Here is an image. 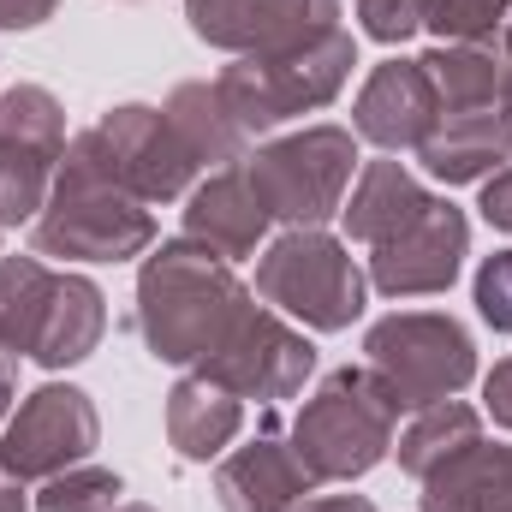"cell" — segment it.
Masks as SVG:
<instances>
[{"label":"cell","instance_id":"8","mask_svg":"<svg viewBox=\"0 0 512 512\" xmlns=\"http://www.w3.org/2000/svg\"><path fill=\"white\" fill-rule=\"evenodd\" d=\"M364 352H370V370L399 393L405 411L459 399L465 387L477 382V346H471V334H465L453 316H441V310H399V316H382V322L364 334Z\"/></svg>","mask_w":512,"mask_h":512},{"label":"cell","instance_id":"33","mask_svg":"<svg viewBox=\"0 0 512 512\" xmlns=\"http://www.w3.org/2000/svg\"><path fill=\"white\" fill-rule=\"evenodd\" d=\"M6 417H12V352L0 346V429H6Z\"/></svg>","mask_w":512,"mask_h":512},{"label":"cell","instance_id":"4","mask_svg":"<svg viewBox=\"0 0 512 512\" xmlns=\"http://www.w3.org/2000/svg\"><path fill=\"white\" fill-rule=\"evenodd\" d=\"M399 393L364 364V370H334L328 382L304 399V411L292 417V453L316 483H352L370 477L393 453V429H399Z\"/></svg>","mask_w":512,"mask_h":512},{"label":"cell","instance_id":"28","mask_svg":"<svg viewBox=\"0 0 512 512\" xmlns=\"http://www.w3.org/2000/svg\"><path fill=\"white\" fill-rule=\"evenodd\" d=\"M423 6L429 0H358V18H364V36L376 42H405L423 30Z\"/></svg>","mask_w":512,"mask_h":512},{"label":"cell","instance_id":"11","mask_svg":"<svg viewBox=\"0 0 512 512\" xmlns=\"http://www.w3.org/2000/svg\"><path fill=\"white\" fill-rule=\"evenodd\" d=\"M84 143L96 149V161L126 185L137 203H173L197 179V155L179 143V131L167 126L161 108H143V102H126V108L102 114L84 131Z\"/></svg>","mask_w":512,"mask_h":512},{"label":"cell","instance_id":"1","mask_svg":"<svg viewBox=\"0 0 512 512\" xmlns=\"http://www.w3.org/2000/svg\"><path fill=\"white\" fill-rule=\"evenodd\" d=\"M245 316L251 286L197 239H173L137 268V334L161 364H203Z\"/></svg>","mask_w":512,"mask_h":512},{"label":"cell","instance_id":"7","mask_svg":"<svg viewBox=\"0 0 512 512\" xmlns=\"http://www.w3.org/2000/svg\"><path fill=\"white\" fill-rule=\"evenodd\" d=\"M245 173H251L268 221L322 227L346 203V185L358 173V137L346 126H304L292 137L262 143L245 161Z\"/></svg>","mask_w":512,"mask_h":512},{"label":"cell","instance_id":"2","mask_svg":"<svg viewBox=\"0 0 512 512\" xmlns=\"http://www.w3.org/2000/svg\"><path fill=\"white\" fill-rule=\"evenodd\" d=\"M30 245L36 256H66V262H126L155 245V215L96 161V149L78 131L60 155L42 215L30 221Z\"/></svg>","mask_w":512,"mask_h":512},{"label":"cell","instance_id":"17","mask_svg":"<svg viewBox=\"0 0 512 512\" xmlns=\"http://www.w3.org/2000/svg\"><path fill=\"white\" fill-rule=\"evenodd\" d=\"M316 477L298 465L292 441H280L274 429H262L251 447H233L215 465V501L221 512H292L310 501Z\"/></svg>","mask_w":512,"mask_h":512},{"label":"cell","instance_id":"35","mask_svg":"<svg viewBox=\"0 0 512 512\" xmlns=\"http://www.w3.org/2000/svg\"><path fill=\"white\" fill-rule=\"evenodd\" d=\"M501 42H507V54H512V18H507V30H501Z\"/></svg>","mask_w":512,"mask_h":512},{"label":"cell","instance_id":"29","mask_svg":"<svg viewBox=\"0 0 512 512\" xmlns=\"http://www.w3.org/2000/svg\"><path fill=\"white\" fill-rule=\"evenodd\" d=\"M483 405H489V417L512 429V358H501L495 370H489V382H483Z\"/></svg>","mask_w":512,"mask_h":512},{"label":"cell","instance_id":"5","mask_svg":"<svg viewBox=\"0 0 512 512\" xmlns=\"http://www.w3.org/2000/svg\"><path fill=\"white\" fill-rule=\"evenodd\" d=\"M352 66H358V42H352L346 30H328V36H316V42H304V48H292V54L233 60V66L215 78V90H221L227 114L245 126V137H262V131L286 126V120H298V114L328 108V102L346 90Z\"/></svg>","mask_w":512,"mask_h":512},{"label":"cell","instance_id":"16","mask_svg":"<svg viewBox=\"0 0 512 512\" xmlns=\"http://www.w3.org/2000/svg\"><path fill=\"white\" fill-rule=\"evenodd\" d=\"M423 173L441 185H483L489 173H501L512 161V114L507 102H483V108H447L435 131L417 149Z\"/></svg>","mask_w":512,"mask_h":512},{"label":"cell","instance_id":"15","mask_svg":"<svg viewBox=\"0 0 512 512\" xmlns=\"http://www.w3.org/2000/svg\"><path fill=\"white\" fill-rule=\"evenodd\" d=\"M441 120V102H435V84L423 72V60H382L364 90H358V108H352V126L364 143H376L387 155L399 149H423V137Z\"/></svg>","mask_w":512,"mask_h":512},{"label":"cell","instance_id":"22","mask_svg":"<svg viewBox=\"0 0 512 512\" xmlns=\"http://www.w3.org/2000/svg\"><path fill=\"white\" fill-rule=\"evenodd\" d=\"M161 114H167V126L179 131V143L197 155V167H209V161L227 167V161H245V149H251L245 126L227 114L215 84H179Z\"/></svg>","mask_w":512,"mask_h":512},{"label":"cell","instance_id":"21","mask_svg":"<svg viewBox=\"0 0 512 512\" xmlns=\"http://www.w3.org/2000/svg\"><path fill=\"white\" fill-rule=\"evenodd\" d=\"M429 203V191L399 167V161H370L364 173H358V185H352V197L340 203V221H346V233L358 239V245H382L393 239L417 209Z\"/></svg>","mask_w":512,"mask_h":512},{"label":"cell","instance_id":"12","mask_svg":"<svg viewBox=\"0 0 512 512\" xmlns=\"http://www.w3.org/2000/svg\"><path fill=\"white\" fill-rule=\"evenodd\" d=\"M185 24L221 54L262 60L340 30V0H185Z\"/></svg>","mask_w":512,"mask_h":512},{"label":"cell","instance_id":"14","mask_svg":"<svg viewBox=\"0 0 512 512\" xmlns=\"http://www.w3.org/2000/svg\"><path fill=\"white\" fill-rule=\"evenodd\" d=\"M471 251V221L465 209H453L447 197H429L393 239L376 245L370 256V286L387 298H429V292H447L465 268Z\"/></svg>","mask_w":512,"mask_h":512},{"label":"cell","instance_id":"26","mask_svg":"<svg viewBox=\"0 0 512 512\" xmlns=\"http://www.w3.org/2000/svg\"><path fill=\"white\" fill-rule=\"evenodd\" d=\"M120 495H126V483H120L114 471H102V465L84 459V465L48 477L42 495H36V507L42 512H114L120 507Z\"/></svg>","mask_w":512,"mask_h":512},{"label":"cell","instance_id":"10","mask_svg":"<svg viewBox=\"0 0 512 512\" xmlns=\"http://www.w3.org/2000/svg\"><path fill=\"white\" fill-rule=\"evenodd\" d=\"M102 441L96 399L84 387L48 382L36 387L0 429V471L18 483H48L72 465H84Z\"/></svg>","mask_w":512,"mask_h":512},{"label":"cell","instance_id":"19","mask_svg":"<svg viewBox=\"0 0 512 512\" xmlns=\"http://www.w3.org/2000/svg\"><path fill=\"white\" fill-rule=\"evenodd\" d=\"M239 429H245V399L239 393H227L221 382H209L197 370L173 382V393H167V441L179 447V459L209 465L239 441Z\"/></svg>","mask_w":512,"mask_h":512},{"label":"cell","instance_id":"34","mask_svg":"<svg viewBox=\"0 0 512 512\" xmlns=\"http://www.w3.org/2000/svg\"><path fill=\"white\" fill-rule=\"evenodd\" d=\"M114 512H155V507H143V501H131V507H114Z\"/></svg>","mask_w":512,"mask_h":512},{"label":"cell","instance_id":"3","mask_svg":"<svg viewBox=\"0 0 512 512\" xmlns=\"http://www.w3.org/2000/svg\"><path fill=\"white\" fill-rule=\"evenodd\" d=\"M108 334V298L84 274H54L42 256H0V346L42 370L84 364Z\"/></svg>","mask_w":512,"mask_h":512},{"label":"cell","instance_id":"24","mask_svg":"<svg viewBox=\"0 0 512 512\" xmlns=\"http://www.w3.org/2000/svg\"><path fill=\"white\" fill-rule=\"evenodd\" d=\"M423 72H429V84H435L441 114H447V108H483V102H495L501 84H507V66H501L489 48H435V54H423Z\"/></svg>","mask_w":512,"mask_h":512},{"label":"cell","instance_id":"31","mask_svg":"<svg viewBox=\"0 0 512 512\" xmlns=\"http://www.w3.org/2000/svg\"><path fill=\"white\" fill-rule=\"evenodd\" d=\"M292 512H376V501H364V495H316V501H304Z\"/></svg>","mask_w":512,"mask_h":512},{"label":"cell","instance_id":"25","mask_svg":"<svg viewBox=\"0 0 512 512\" xmlns=\"http://www.w3.org/2000/svg\"><path fill=\"white\" fill-rule=\"evenodd\" d=\"M512 0H429L423 6V30L441 48H483L507 30Z\"/></svg>","mask_w":512,"mask_h":512},{"label":"cell","instance_id":"13","mask_svg":"<svg viewBox=\"0 0 512 512\" xmlns=\"http://www.w3.org/2000/svg\"><path fill=\"white\" fill-rule=\"evenodd\" d=\"M310 370H316V346L298 328H286L274 310H256V304H251V316L197 364V376L221 382L239 399H262V405L292 399L298 387L310 382Z\"/></svg>","mask_w":512,"mask_h":512},{"label":"cell","instance_id":"9","mask_svg":"<svg viewBox=\"0 0 512 512\" xmlns=\"http://www.w3.org/2000/svg\"><path fill=\"white\" fill-rule=\"evenodd\" d=\"M66 155V114L42 84H12L0 96V227L42 215Z\"/></svg>","mask_w":512,"mask_h":512},{"label":"cell","instance_id":"18","mask_svg":"<svg viewBox=\"0 0 512 512\" xmlns=\"http://www.w3.org/2000/svg\"><path fill=\"white\" fill-rule=\"evenodd\" d=\"M262 233H268V209H262V197H256L245 167H221V173H209L185 197V239L209 245V251L227 256V262L256 256Z\"/></svg>","mask_w":512,"mask_h":512},{"label":"cell","instance_id":"27","mask_svg":"<svg viewBox=\"0 0 512 512\" xmlns=\"http://www.w3.org/2000/svg\"><path fill=\"white\" fill-rule=\"evenodd\" d=\"M477 316L495 334H512V251L483 256V268H477Z\"/></svg>","mask_w":512,"mask_h":512},{"label":"cell","instance_id":"23","mask_svg":"<svg viewBox=\"0 0 512 512\" xmlns=\"http://www.w3.org/2000/svg\"><path fill=\"white\" fill-rule=\"evenodd\" d=\"M477 441H483V411L465 399H441V405H423L411 417V429L393 441V453H399V471L423 483L429 471H441L447 459H459Z\"/></svg>","mask_w":512,"mask_h":512},{"label":"cell","instance_id":"20","mask_svg":"<svg viewBox=\"0 0 512 512\" xmlns=\"http://www.w3.org/2000/svg\"><path fill=\"white\" fill-rule=\"evenodd\" d=\"M423 512H512V447H465L423 477Z\"/></svg>","mask_w":512,"mask_h":512},{"label":"cell","instance_id":"36","mask_svg":"<svg viewBox=\"0 0 512 512\" xmlns=\"http://www.w3.org/2000/svg\"><path fill=\"white\" fill-rule=\"evenodd\" d=\"M507 173H512V161H507Z\"/></svg>","mask_w":512,"mask_h":512},{"label":"cell","instance_id":"6","mask_svg":"<svg viewBox=\"0 0 512 512\" xmlns=\"http://www.w3.org/2000/svg\"><path fill=\"white\" fill-rule=\"evenodd\" d=\"M256 292L298 316L316 334H340L364 316V268L334 233L322 227H286L268 251L256 256Z\"/></svg>","mask_w":512,"mask_h":512},{"label":"cell","instance_id":"30","mask_svg":"<svg viewBox=\"0 0 512 512\" xmlns=\"http://www.w3.org/2000/svg\"><path fill=\"white\" fill-rule=\"evenodd\" d=\"M60 0H0V30H36L42 18H54Z\"/></svg>","mask_w":512,"mask_h":512},{"label":"cell","instance_id":"32","mask_svg":"<svg viewBox=\"0 0 512 512\" xmlns=\"http://www.w3.org/2000/svg\"><path fill=\"white\" fill-rule=\"evenodd\" d=\"M0 512H30L24 483H18V477H6V471H0Z\"/></svg>","mask_w":512,"mask_h":512}]
</instances>
